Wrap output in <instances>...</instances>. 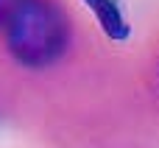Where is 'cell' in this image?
Instances as JSON below:
<instances>
[{"label": "cell", "mask_w": 159, "mask_h": 148, "mask_svg": "<svg viewBox=\"0 0 159 148\" xmlns=\"http://www.w3.org/2000/svg\"><path fill=\"white\" fill-rule=\"evenodd\" d=\"M84 3H87V8L95 14L101 31H103L109 39L123 42V39L131 36V25L126 22V17H123L117 0H84Z\"/></svg>", "instance_id": "obj_2"}, {"label": "cell", "mask_w": 159, "mask_h": 148, "mask_svg": "<svg viewBox=\"0 0 159 148\" xmlns=\"http://www.w3.org/2000/svg\"><path fill=\"white\" fill-rule=\"evenodd\" d=\"M20 3H22V0H0V25L8 22V17L14 14V8H17Z\"/></svg>", "instance_id": "obj_3"}, {"label": "cell", "mask_w": 159, "mask_h": 148, "mask_svg": "<svg viewBox=\"0 0 159 148\" xmlns=\"http://www.w3.org/2000/svg\"><path fill=\"white\" fill-rule=\"evenodd\" d=\"M6 39L20 64L48 67L67 48V17L50 0H22L6 22Z\"/></svg>", "instance_id": "obj_1"}]
</instances>
